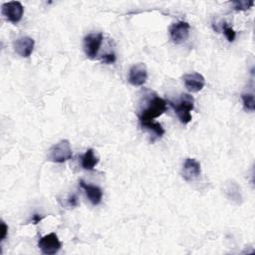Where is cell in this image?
Wrapping results in <instances>:
<instances>
[{
    "mask_svg": "<svg viewBox=\"0 0 255 255\" xmlns=\"http://www.w3.org/2000/svg\"><path fill=\"white\" fill-rule=\"evenodd\" d=\"M166 102L154 95L146 103V107L140 112L138 119L140 124L146 122H152L154 119L161 116L166 111Z\"/></svg>",
    "mask_w": 255,
    "mask_h": 255,
    "instance_id": "1",
    "label": "cell"
},
{
    "mask_svg": "<svg viewBox=\"0 0 255 255\" xmlns=\"http://www.w3.org/2000/svg\"><path fill=\"white\" fill-rule=\"evenodd\" d=\"M167 103L174 110L180 123H182L183 125H187L191 121L192 117L190 112L194 109V98L192 96L183 93L180 95L178 104H174L170 101H167Z\"/></svg>",
    "mask_w": 255,
    "mask_h": 255,
    "instance_id": "2",
    "label": "cell"
},
{
    "mask_svg": "<svg viewBox=\"0 0 255 255\" xmlns=\"http://www.w3.org/2000/svg\"><path fill=\"white\" fill-rule=\"evenodd\" d=\"M73 156L71 143L68 139H62L54 144L48 153V160L56 163H63Z\"/></svg>",
    "mask_w": 255,
    "mask_h": 255,
    "instance_id": "3",
    "label": "cell"
},
{
    "mask_svg": "<svg viewBox=\"0 0 255 255\" xmlns=\"http://www.w3.org/2000/svg\"><path fill=\"white\" fill-rule=\"evenodd\" d=\"M1 12L6 20L16 24L22 19L24 8L19 1H10L2 4Z\"/></svg>",
    "mask_w": 255,
    "mask_h": 255,
    "instance_id": "4",
    "label": "cell"
},
{
    "mask_svg": "<svg viewBox=\"0 0 255 255\" xmlns=\"http://www.w3.org/2000/svg\"><path fill=\"white\" fill-rule=\"evenodd\" d=\"M38 247L40 248V250L43 254L54 255L61 249L62 243L59 240L58 236L52 232V233L47 234L39 239Z\"/></svg>",
    "mask_w": 255,
    "mask_h": 255,
    "instance_id": "5",
    "label": "cell"
},
{
    "mask_svg": "<svg viewBox=\"0 0 255 255\" xmlns=\"http://www.w3.org/2000/svg\"><path fill=\"white\" fill-rule=\"evenodd\" d=\"M103 42L102 33H91L84 38V50L88 58L95 59Z\"/></svg>",
    "mask_w": 255,
    "mask_h": 255,
    "instance_id": "6",
    "label": "cell"
},
{
    "mask_svg": "<svg viewBox=\"0 0 255 255\" xmlns=\"http://www.w3.org/2000/svg\"><path fill=\"white\" fill-rule=\"evenodd\" d=\"M189 29H190V26L187 22L179 21V22L173 23L169 27V36L171 41L175 44H180L185 42L189 36Z\"/></svg>",
    "mask_w": 255,
    "mask_h": 255,
    "instance_id": "7",
    "label": "cell"
},
{
    "mask_svg": "<svg viewBox=\"0 0 255 255\" xmlns=\"http://www.w3.org/2000/svg\"><path fill=\"white\" fill-rule=\"evenodd\" d=\"M147 79L146 66L143 63H137L129 69L128 82L132 86H142Z\"/></svg>",
    "mask_w": 255,
    "mask_h": 255,
    "instance_id": "8",
    "label": "cell"
},
{
    "mask_svg": "<svg viewBox=\"0 0 255 255\" xmlns=\"http://www.w3.org/2000/svg\"><path fill=\"white\" fill-rule=\"evenodd\" d=\"M182 79L185 88L191 93H197L201 91L205 85V79L199 73L185 74Z\"/></svg>",
    "mask_w": 255,
    "mask_h": 255,
    "instance_id": "9",
    "label": "cell"
},
{
    "mask_svg": "<svg viewBox=\"0 0 255 255\" xmlns=\"http://www.w3.org/2000/svg\"><path fill=\"white\" fill-rule=\"evenodd\" d=\"M201 167L195 158H186L182 167V177L186 181H192L200 175Z\"/></svg>",
    "mask_w": 255,
    "mask_h": 255,
    "instance_id": "10",
    "label": "cell"
},
{
    "mask_svg": "<svg viewBox=\"0 0 255 255\" xmlns=\"http://www.w3.org/2000/svg\"><path fill=\"white\" fill-rule=\"evenodd\" d=\"M34 45L35 42L31 37L24 36L18 38L14 42V50L22 58H28L33 52Z\"/></svg>",
    "mask_w": 255,
    "mask_h": 255,
    "instance_id": "11",
    "label": "cell"
},
{
    "mask_svg": "<svg viewBox=\"0 0 255 255\" xmlns=\"http://www.w3.org/2000/svg\"><path fill=\"white\" fill-rule=\"evenodd\" d=\"M79 183H80L81 187L85 190V193L92 204L98 205L101 203L102 197H103V191L99 186H96L93 184H88L84 180H80Z\"/></svg>",
    "mask_w": 255,
    "mask_h": 255,
    "instance_id": "12",
    "label": "cell"
},
{
    "mask_svg": "<svg viewBox=\"0 0 255 255\" xmlns=\"http://www.w3.org/2000/svg\"><path fill=\"white\" fill-rule=\"evenodd\" d=\"M99 163V157L95 154L92 148L88 149L82 156H81V164L82 167L86 170H93L95 166Z\"/></svg>",
    "mask_w": 255,
    "mask_h": 255,
    "instance_id": "13",
    "label": "cell"
},
{
    "mask_svg": "<svg viewBox=\"0 0 255 255\" xmlns=\"http://www.w3.org/2000/svg\"><path fill=\"white\" fill-rule=\"evenodd\" d=\"M142 128L150 130L153 134H155L157 137H161L164 134V129L161 127V125L159 123H156L154 121L152 122H146V123H142L140 124Z\"/></svg>",
    "mask_w": 255,
    "mask_h": 255,
    "instance_id": "14",
    "label": "cell"
},
{
    "mask_svg": "<svg viewBox=\"0 0 255 255\" xmlns=\"http://www.w3.org/2000/svg\"><path fill=\"white\" fill-rule=\"evenodd\" d=\"M241 99L243 102L244 109L250 112H253L255 110V102H254V96L253 94H242Z\"/></svg>",
    "mask_w": 255,
    "mask_h": 255,
    "instance_id": "15",
    "label": "cell"
},
{
    "mask_svg": "<svg viewBox=\"0 0 255 255\" xmlns=\"http://www.w3.org/2000/svg\"><path fill=\"white\" fill-rule=\"evenodd\" d=\"M233 4V9L236 11H245L250 9L254 5V1L252 0H237V1H232Z\"/></svg>",
    "mask_w": 255,
    "mask_h": 255,
    "instance_id": "16",
    "label": "cell"
},
{
    "mask_svg": "<svg viewBox=\"0 0 255 255\" xmlns=\"http://www.w3.org/2000/svg\"><path fill=\"white\" fill-rule=\"evenodd\" d=\"M222 29H223V33H224L226 39H227L229 42H233L234 39H235V36H236V33H235V31L233 30V28L230 27L229 25H227L226 23H223Z\"/></svg>",
    "mask_w": 255,
    "mask_h": 255,
    "instance_id": "17",
    "label": "cell"
},
{
    "mask_svg": "<svg viewBox=\"0 0 255 255\" xmlns=\"http://www.w3.org/2000/svg\"><path fill=\"white\" fill-rule=\"evenodd\" d=\"M102 62L105 64H113L116 62V55L115 53H108L102 56Z\"/></svg>",
    "mask_w": 255,
    "mask_h": 255,
    "instance_id": "18",
    "label": "cell"
},
{
    "mask_svg": "<svg viewBox=\"0 0 255 255\" xmlns=\"http://www.w3.org/2000/svg\"><path fill=\"white\" fill-rule=\"evenodd\" d=\"M7 232H8V226L6 225V223L4 221H1V237H0L1 241L5 239Z\"/></svg>",
    "mask_w": 255,
    "mask_h": 255,
    "instance_id": "19",
    "label": "cell"
},
{
    "mask_svg": "<svg viewBox=\"0 0 255 255\" xmlns=\"http://www.w3.org/2000/svg\"><path fill=\"white\" fill-rule=\"evenodd\" d=\"M68 203H69V205L72 206V207L77 206V205H78V198H77V196H76L75 194H72V195L68 198Z\"/></svg>",
    "mask_w": 255,
    "mask_h": 255,
    "instance_id": "20",
    "label": "cell"
},
{
    "mask_svg": "<svg viewBox=\"0 0 255 255\" xmlns=\"http://www.w3.org/2000/svg\"><path fill=\"white\" fill-rule=\"evenodd\" d=\"M43 218H44L43 215H40V214H38V213H35V214L32 216V218H31V222H32L33 224H38Z\"/></svg>",
    "mask_w": 255,
    "mask_h": 255,
    "instance_id": "21",
    "label": "cell"
}]
</instances>
